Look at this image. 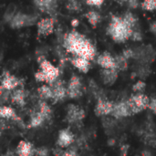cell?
<instances>
[{"instance_id": "cell-1", "label": "cell", "mask_w": 156, "mask_h": 156, "mask_svg": "<svg viewBox=\"0 0 156 156\" xmlns=\"http://www.w3.org/2000/svg\"><path fill=\"white\" fill-rule=\"evenodd\" d=\"M63 44L66 49L87 59H92L95 56V48L91 43L82 35L76 31H72L66 35L63 38Z\"/></svg>"}, {"instance_id": "cell-2", "label": "cell", "mask_w": 156, "mask_h": 156, "mask_svg": "<svg viewBox=\"0 0 156 156\" xmlns=\"http://www.w3.org/2000/svg\"><path fill=\"white\" fill-rule=\"evenodd\" d=\"M133 29V28L125 24L122 18L113 16L108 27V34L111 35L115 41L124 42L129 37H131Z\"/></svg>"}, {"instance_id": "cell-3", "label": "cell", "mask_w": 156, "mask_h": 156, "mask_svg": "<svg viewBox=\"0 0 156 156\" xmlns=\"http://www.w3.org/2000/svg\"><path fill=\"white\" fill-rule=\"evenodd\" d=\"M127 101H128L132 114H135V113L142 112L145 108L149 107L150 99L144 94H137V95L133 96Z\"/></svg>"}, {"instance_id": "cell-4", "label": "cell", "mask_w": 156, "mask_h": 156, "mask_svg": "<svg viewBox=\"0 0 156 156\" xmlns=\"http://www.w3.org/2000/svg\"><path fill=\"white\" fill-rule=\"evenodd\" d=\"M36 21V17L29 16V15H26V14H21V13H17L16 15L13 16V17L11 18V20L9 21L10 26L14 28H20L22 27H26V26H30L32 24H34Z\"/></svg>"}, {"instance_id": "cell-5", "label": "cell", "mask_w": 156, "mask_h": 156, "mask_svg": "<svg viewBox=\"0 0 156 156\" xmlns=\"http://www.w3.org/2000/svg\"><path fill=\"white\" fill-rule=\"evenodd\" d=\"M40 69L46 74L47 82L52 84L53 82H55L57 80L58 74H59V70L58 68L53 66L49 61H48L46 59L41 61L40 62Z\"/></svg>"}, {"instance_id": "cell-6", "label": "cell", "mask_w": 156, "mask_h": 156, "mask_svg": "<svg viewBox=\"0 0 156 156\" xmlns=\"http://www.w3.org/2000/svg\"><path fill=\"white\" fill-rule=\"evenodd\" d=\"M67 95L72 99H76L81 95V83L79 77L77 76L71 77L67 89Z\"/></svg>"}, {"instance_id": "cell-7", "label": "cell", "mask_w": 156, "mask_h": 156, "mask_svg": "<svg viewBox=\"0 0 156 156\" xmlns=\"http://www.w3.org/2000/svg\"><path fill=\"white\" fill-rule=\"evenodd\" d=\"M54 20L52 18H43L37 23V32L39 35L48 36L54 30Z\"/></svg>"}, {"instance_id": "cell-8", "label": "cell", "mask_w": 156, "mask_h": 156, "mask_svg": "<svg viewBox=\"0 0 156 156\" xmlns=\"http://www.w3.org/2000/svg\"><path fill=\"white\" fill-rule=\"evenodd\" d=\"M85 116L84 111L76 105H69L68 108L67 119L69 122H76L81 121Z\"/></svg>"}, {"instance_id": "cell-9", "label": "cell", "mask_w": 156, "mask_h": 156, "mask_svg": "<svg viewBox=\"0 0 156 156\" xmlns=\"http://www.w3.org/2000/svg\"><path fill=\"white\" fill-rule=\"evenodd\" d=\"M18 85H19V80L16 77L10 75L8 72H5L3 75L1 88L7 90H14L15 88H16Z\"/></svg>"}, {"instance_id": "cell-10", "label": "cell", "mask_w": 156, "mask_h": 156, "mask_svg": "<svg viewBox=\"0 0 156 156\" xmlns=\"http://www.w3.org/2000/svg\"><path fill=\"white\" fill-rule=\"evenodd\" d=\"M112 114L116 118H121V117L131 115L132 112H131L128 101H122L118 104H115Z\"/></svg>"}, {"instance_id": "cell-11", "label": "cell", "mask_w": 156, "mask_h": 156, "mask_svg": "<svg viewBox=\"0 0 156 156\" xmlns=\"http://www.w3.org/2000/svg\"><path fill=\"white\" fill-rule=\"evenodd\" d=\"M52 90H53V100L55 101H61L67 95V90L65 89L62 81L56 80L52 83Z\"/></svg>"}, {"instance_id": "cell-12", "label": "cell", "mask_w": 156, "mask_h": 156, "mask_svg": "<svg viewBox=\"0 0 156 156\" xmlns=\"http://www.w3.org/2000/svg\"><path fill=\"white\" fill-rule=\"evenodd\" d=\"M114 105L103 99H100L96 106V113L98 115H108L112 112Z\"/></svg>"}, {"instance_id": "cell-13", "label": "cell", "mask_w": 156, "mask_h": 156, "mask_svg": "<svg viewBox=\"0 0 156 156\" xmlns=\"http://www.w3.org/2000/svg\"><path fill=\"white\" fill-rule=\"evenodd\" d=\"M97 62L103 69H116L115 58H113L111 54H109L107 52L101 55L98 58Z\"/></svg>"}, {"instance_id": "cell-14", "label": "cell", "mask_w": 156, "mask_h": 156, "mask_svg": "<svg viewBox=\"0 0 156 156\" xmlns=\"http://www.w3.org/2000/svg\"><path fill=\"white\" fill-rule=\"evenodd\" d=\"M118 77L117 69H104L101 71V78L105 84L112 85L113 84Z\"/></svg>"}, {"instance_id": "cell-15", "label": "cell", "mask_w": 156, "mask_h": 156, "mask_svg": "<svg viewBox=\"0 0 156 156\" xmlns=\"http://www.w3.org/2000/svg\"><path fill=\"white\" fill-rule=\"evenodd\" d=\"M16 153L18 156H32L35 154V150L29 143L20 142L17 145Z\"/></svg>"}, {"instance_id": "cell-16", "label": "cell", "mask_w": 156, "mask_h": 156, "mask_svg": "<svg viewBox=\"0 0 156 156\" xmlns=\"http://www.w3.org/2000/svg\"><path fill=\"white\" fill-rule=\"evenodd\" d=\"M73 141V135L69 131L64 130L61 131L59 135H58V144L60 147H68Z\"/></svg>"}, {"instance_id": "cell-17", "label": "cell", "mask_w": 156, "mask_h": 156, "mask_svg": "<svg viewBox=\"0 0 156 156\" xmlns=\"http://www.w3.org/2000/svg\"><path fill=\"white\" fill-rule=\"evenodd\" d=\"M72 64L80 71L82 72H88L90 69V61L89 59L82 58V57H77L72 59Z\"/></svg>"}, {"instance_id": "cell-18", "label": "cell", "mask_w": 156, "mask_h": 156, "mask_svg": "<svg viewBox=\"0 0 156 156\" xmlns=\"http://www.w3.org/2000/svg\"><path fill=\"white\" fill-rule=\"evenodd\" d=\"M25 98H26V93L21 89L16 90L11 95V99H12L13 102H15L16 104H17L19 106H23L25 104Z\"/></svg>"}, {"instance_id": "cell-19", "label": "cell", "mask_w": 156, "mask_h": 156, "mask_svg": "<svg viewBox=\"0 0 156 156\" xmlns=\"http://www.w3.org/2000/svg\"><path fill=\"white\" fill-rule=\"evenodd\" d=\"M38 93L39 96L42 99L48 100V99H52L53 98V90L50 87L47 85H43L38 89Z\"/></svg>"}, {"instance_id": "cell-20", "label": "cell", "mask_w": 156, "mask_h": 156, "mask_svg": "<svg viewBox=\"0 0 156 156\" xmlns=\"http://www.w3.org/2000/svg\"><path fill=\"white\" fill-rule=\"evenodd\" d=\"M115 64H116V69L125 70L128 68L127 58L123 55H121L115 58Z\"/></svg>"}, {"instance_id": "cell-21", "label": "cell", "mask_w": 156, "mask_h": 156, "mask_svg": "<svg viewBox=\"0 0 156 156\" xmlns=\"http://www.w3.org/2000/svg\"><path fill=\"white\" fill-rule=\"evenodd\" d=\"M45 120V118L43 117V115L38 112H35L34 114H32L31 116V122H30V126L31 127H37L39 126L43 121Z\"/></svg>"}, {"instance_id": "cell-22", "label": "cell", "mask_w": 156, "mask_h": 156, "mask_svg": "<svg viewBox=\"0 0 156 156\" xmlns=\"http://www.w3.org/2000/svg\"><path fill=\"white\" fill-rule=\"evenodd\" d=\"M122 19L125 22V24L127 26H129L130 27H132V28H133L135 27L136 23H137V18L135 17V16L133 14H132L130 12L126 13Z\"/></svg>"}, {"instance_id": "cell-23", "label": "cell", "mask_w": 156, "mask_h": 156, "mask_svg": "<svg viewBox=\"0 0 156 156\" xmlns=\"http://www.w3.org/2000/svg\"><path fill=\"white\" fill-rule=\"evenodd\" d=\"M86 17L88 18L89 22L92 25V26H96L100 20H101V16L99 13L95 12V11H90L89 13H87Z\"/></svg>"}, {"instance_id": "cell-24", "label": "cell", "mask_w": 156, "mask_h": 156, "mask_svg": "<svg viewBox=\"0 0 156 156\" xmlns=\"http://www.w3.org/2000/svg\"><path fill=\"white\" fill-rule=\"evenodd\" d=\"M0 115L2 118H15L16 114L15 112L12 108L7 107V106H3L0 109Z\"/></svg>"}, {"instance_id": "cell-25", "label": "cell", "mask_w": 156, "mask_h": 156, "mask_svg": "<svg viewBox=\"0 0 156 156\" xmlns=\"http://www.w3.org/2000/svg\"><path fill=\"white\" fill-rule=\"evenodd\" d=\"M39 112L43 115L45 119H48L50 117L51 114V110L49 106L45 102V101H40L39 102Z\"/></svg>"}, {"instance_id": "cell-26", "label": "cell", "mask_w": 156, "mask_h": 156, "mask_svg": "<svg viewBox=\"0 0 156 156\" xmlns=\"http://www.w3.org/2000/svg\"><path fill=\"white\" fill-rule=\"evenodd\" d=\"M142 6L145 10L153 11L156 9V0H144L142 4Z\"/></svg>"}, {"instance_id": "cell-27", "label": "cell", "mask_w": 156, "mask_h": 156, "mask_svg": "<svg viewBox=\"0 0 156 156\" xmlns=\"http://www.w3.org/2000/svg\"><path fill=\"white\" fill-rule=\"evenodd\" d=\"M80 4L77 0H69L67 4V8L73 11H78L80 9Z\"/></svg>"}, {"instance_id": "cell-28", "label": "cell", "mask_w": 156, "mask_h": 156, "mask_svg": "<svg viewBox=\"0 0 156 156\" xmlns=\"http://www.w3.org/2000/svg\"><path fill=\"white\" fill-rule=\"evenodd\" d=\"M131 38L133 40H134V41H140L143 38V35H142V33H141V31L139 29H135L133 27L132 35H131Z\"/></svg>"}, {"instance_id": "cell-29", "label": "cell", "mask_w": 156, "mask_h": 156, "mask_svg": "<svg viewBox=\"0 0 156 156\" xmlns=\"http://www.w3.org/2000/svg\"><path fill=\"white\" fill-rule=\"evenodd\" d=\"M144 88H145V83L144 81H142V80H139L138 82H136L133 85V90L134 91H137V92L143 91L144 90Z\"/></svg>"}, {"instance_id": "cell-30", "label": "cell", "mask_w": 156, "mask_h": 156, "mask_svg": "<svg viewBox=\"0 0 156 156\" xmlns=\"http://www.w3.org/2000/svg\"><path fill=\"white\" fill-rule=\"evenodd\" d=\"M35 5H37V7L41 10L42 12H46V2L45 0H34Z\"/></svg>"}, {"instance_id": "cell-31", "label": "cell", "mask_w": 156, "mask_h": 156, "mask_svg": "<svg viewBox=\"0 0 156 156\" xmlns=\"http://www.w3.org/2000/svg\"><path fill=\"white\" fill-rule=\"evenodd\" d=\"M35 78L38 81H47V77H46V74L40 70V71H37L36 74H35Z\"/></svg>"}, {"instance_id": "cell-32", "label": "cell", "mask_w": 156, "mask_h": 156, "mask_svg": "<svg viewBox=\"0 0 156 156\" xmlns=\"http://www.w3.org/2000/svg\"><path fill=\"white\" fill-rule=\"evenodd\" d=\"M35 154L37 156H48V150L47 148H38L35 151Z\"/></svg>"}, {"instance_id": "cell-33", "label": "cell", "mask_w": 156, "mask_h": 156, "mask_svg": "<svg viewBox=\"0 0 156 156\" xmlns=\"http://www.w3.org/2000/svg\"><path fill=\"white\" fill-rule=\"evenodd\" d=\"M104 0H87V4L90 5H94V6H100L102 5Z\"/></svg>"}, {"instance_id": "cell-34", "label": "cell", "mask_w": 156, "mask_h": 156, "mask_svg": "<svg viewBox=\"0 0 156 156\" xmlns=\"http://www.w3.org/2000/svg\"><path fill=\"white\" fill-rule=\"evenodd\" d=\"M148 74H149V69H148L147 67H144V68L140 69V70H139V72H138V75H140V76L143 77V78L146 77Z\"/></svg>"}, {"instance_id": "cell-35", "label": "cell", "mask_w": 156, "mask_h": 156, "mask_svg": "<svg viewBox=\"0 0 156 156\" xmlns=\"http://www.w3.org/2000/svg\"><path fill=\"white\" fill-rule=\"evenodd\" d=\"M122 55L128 59V58H133V56H134V51H133V49H126V50L123 51Z\"/></svg>"}, {"instance_id": "cell-36", "label": "cell", "mask_w": 156, "mask_h": 156, "mask_svg": "<svg viewBox=\"0 0 156 156\" xmlns=\"http://www.w3.org/2000/svg\"><path fill=\"white\" fill-rule=\"evenodd\" d=\"M149 108H150L153 112H156V98H152V99L150 100Z\"/></svg>"}, {"instance_id": "cell-37", "label": "cell", "mask_w": 156, "mask_h": 156, "mask_svg": "<svg viewBox=\"0 0 156 156\" xmlns=\"http://www.w3.org/2000/svg\"><path fill=\"white\" fill-rule=\"evenodd\" d=\"M127 3L131 8H136L139 5V0H128Z\"/></svg>"}, {"instance_id": "cell-38", "label": "cell", "mask_w": 156, "mask_h": 156, "mask_svg": "<svg viewBox=\"0 0 156 156\" xmlns=\"http://www.w3.org/2000/svg\"><path fill=\"white\" fill-rule=\"evenodd\" d=\"M128 149H129V145L125 144V145H122V148H121V155L122 156H126L128 154Z\"/></svg>"}, {"instance_id": "cell-39", "label": "cell", "mask_w": 156, "mask_h": 156, "mask_svg": "<svg viewBox=\"0 0 156 156\" xmlns=\"http://www.w3.org/2000/svg\"><path fill=\"white\" fill-rule=\"evenodd\" d=\"M62 156H77V154L75 151L73 150H69V151H67V152H64V154H62Z\"/></svg>"}, {"instance_id": "cell-40", "label": "cell", "mask_w": 156, "mask_h": 156, "mask_svg": "<svg viewBox=\"0 0 156 156\" xmlns=\"http://www.w3.org/2000/svg\"><path fill=\"white\" fill-rule=\"evenodd\" d=\"M150 29H151V31H152L154 35H156V22H154V23L151 24Z\"/></svg>"}, {"instance_id": "cell-41", "label": "cell", "mask_w": 156, "mask_h": 156, "mask_svg": "<svg viewBox=\"0 0 156 156\" xmlns=\"http://www.w3.org/2000/svg\"><path fill=\"white\" fill-rule=\"evenodd\" d=\"M54 154L56 156H62V154H64L63 151H61L60 149H55L54 150Z\"/></svg>"}, {"instance_id": "cell-42", "label": "cell", "mask_w": 156, "mask_h": 156, "mask_svg": "<svg viewBox=\"0 0 156 156\" xmlns=\"http://www.w3.org/2000/svg\"><path fill=\"white\" fill-rule=\"evenodd\" d=\"M71 25H72L73 27H77V26L79 25V21H78L77 19H73V20L71 21Z\"/></svg>"}, {"instance_id": "cell-43", "label": "cell", "mask_w": 156, "mask_h": 156, "mask_svg": "<svg viewBox=\"0 0 156 156\" xmlns=\"http://www.w3.org/2000/svg\"><path fill=\"white\" fill-rule=\"evenodd\" d=\"M143 155L144 156H152V154H151V153H150V152H148V151H144V152L143 153Z\"/></svg>"}, {"instance_id": "cell-44", "label": "cell", "mask_w": 156, "mask_h": 156, "mask_svg": "<svg viewBox=\"0 0 156 156\" xmlns=\"http://www.w3.org/2000/svg\"><path fill=\"white\" fill-rule=\"evenodd\" d=\"M4 156H15V154L13 153H11V152H8L7 154H5Z\"/></svg>"}, {"instance_id": "cell-45", "label": "cell", "mask_w": 156, "mask_h": 156, "mask_svg": "<svg viewBox=\"0 0 156 156\" xmlns=\"http://www.w3.org/2000/svg\"><path fill=\"white\" fill-rule=\"evenodd\" d=\"M118 1H119L120 3H122H122H126V2H128V0H118Z\"/></svg>"}]
</instances>
